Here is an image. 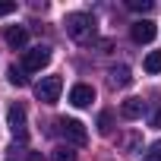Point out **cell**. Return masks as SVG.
Masks as SVG:
<instances>
[{"label":"cell","instance_id":"6da1fadb","mask_svg":"<svg viewBox=\"0 0 161 161\" xmlns=\"http://www.w3.org/2000/svg\"><path fill=\"white\" fill-rule=\"evenodd\" d=\"M63 25H66V35L73 41H79V44H89L98 35V25H95V16L92 13H69L63 19Z\"/></svg>","mask_w":161,"mask_h":161},{"label":"cell","instance_id":"7a4b0ae2","mask_svg":"<svg viewBox=\"0 0 161 161\" xmlns=\"http://www.w3.org/2000/svg\"><path fill=\"white\" fill-rule=\"evenodd\" d=\"M51 63V47L47 44H35V47H29L25 54H22V69L25 73H38V69H44Z\"/></svg>","mask_w":161,"mask_h":161},{"label":"cell","instance_id":"3957f363","mask_svg":"<svg viewBox=\"0 0 161 161\" xmlns=\"http://www.w3.org/2000/svg\"><path fill=\"white\" fill-rule=\"evenodd\" d=\"M7 123H10V133L19 139V142H25V136H29V117H25V104H10V111H7Z\"/></svg>","mask_w":161,"mask_h":161},{"label":"cell","instance_id":"277c9868","mask_svg":"<svg viewBox=\"0 0 161 161\" xmlns=\"http://www.w3.org/2000/svg\"><path fill=\"white\" fill-rule=\"evenodd\" d=\"M60 92H63V79L60 76H44L41 82L35 86V98L44 101V104H54L60 98Z\"/></svg>","mask_w":161,"mask_h":161},{"label":"cell","instance_id":"5b68a950","mask_svg":"<svg viewBox=\"0 0 161 161\" xmlns=\"http://www.w3.org/2000/svg\"><path fill=\"white\" fill-rule=\"evenodd\" d=\"M57 130H60V136L66 139V145H86L89 142V133H86V126L79 123V120H57Z\"/></svg>","mask_w":161,"mask_h":161},{"label":"cell","instance_id":"8992f818","mask_svg":"<svg viewBox=\"0 0 161 161\" xmlns=\"http://www.w3.org/2000/svg\"><path fill=\"white\" fill-rule=\"evenodd\" d=\"M130 35H133V41H136V44H148V41H155L158 25H155L152 19H139V22H133V25H130Z\"/></svg>","mask_w":161,"mask_h":161},{"label":"cell","instance_id":"52a82bcc","mask_svg":"<svg viewBox=\"0 0 161 161\" xmlns=\"http://www.w3.org/2000/svg\"><path fill=\"white\" fill-rule=\"evenodd\" d=\"M92 101H95V89H92V86L79 82V86L69 89V104H73V108H89Z\"/></svg>","mask_w":161,"mask_h":161},{"label":"cell","instance_id":"ba28073f","mask_svg":"<svg viewBox=\"0 0 161 161\" xmlns=\"http://www.w3.org/2000/svg\"><path fill=\"white\" fill-rule=\"evenodd\" d=\"M117 148H120V152H126V155H136V152H142V136H139L136 130L120 133V136H117Z\"/></svg>","mask_w":161,"mask_h":161},{"label":"cell","instance_id":"9c48e42d","mask_svg":"<svg viewBox=\"0 0 161 161\" xmlns=\"http://www.w3.org/2000/svg\"><path fill=\"white\" fill-rule=\"evenodd\" d=\"M3 41H7L13 51H19V47H25V41H29V32H25L22 25H10V29H3Z\"/></svg>","mask_w":161,"mask_h":161},{"label":"cell","instance_id":"30bf717a","mask_svg":"<svg viewBox=\"0 0 161 161\" xmlns=\"http://www.w3.org/2000/svg\"><path fill=\"white\" fill-rule=\"evenodd\" d=\"M145 114V101L142 98H126L123 104H120V117H126V120H136V117H142Z\"/></svg>","mask_w":161,"mask_h":161},{"label":"cell","instance_id":"8fae6325","mask_svg":"<svg viewBox=\"0 0 161 161\" xmlns=\"http://www.w3.org/2000/svg\"><path fill=\"white\" fill-rule=\"evenodd\" d=\"M108 76H111V86H114V89H126V86L133 82V76H130V66H123V63H120V66H114Z\"/></svg>","mask_w":161,"mask_h":161},{"label":"cell","instance_id":"7c38bea8","mask_svg":"<svg viewBox=\"0 0 161 161\" xmlns=\"http://www.w3.org/2000/svg\"><path fill=\"white\" fill-rule=\"evenodd\" d=\"M7 76H10V82H13L16 89L29 86V76H25V69H22V66H10V69H7Z\"/></svg>","mask_w":161,"mask_h":161},{"label":"cell","instance_id":"4fadbf2b","mask_svg":"<svg viewBox=\"0 0 161 161\" xmlns=\"http://www.w3.org/2000/svg\"><path fill=\"white\" fill-rule=\"evenodd\" d=\"M51 161H76V152H73V145H57V148L51 152Z\"/></svg>","mask_w":161,"mask_h":161},{"label":"cell","instance_id":"5bb4252c","mask_svg":"<svg viewBox=\"0 0 161 161\" xmlns=\"http://www.w3.org/2000/svg\"><path fill=\"white\" fill-rule=\"evenodd\" d=\"M111 130H114V114H111V111H101V114H98V133L108 136Z\"/></svg>","mask_w":161,"mask_h":161},{"label":"cell","instance_id":"9a60e30c","mask_svg":"<svg viewBox=\"0 0 161 161\" xmlns=\"http://www.w3.org/2000/svg\"><path fill=\"white\" fill-rule=\"evenodd\" d=\"M142 66H145V73H161V51H152Z\"/></svg>","mask_w":161,"mask_h":161},{"label":"cell","instance_id":"2e32d148","mask_svg":"<svg viewBox=\"0 0 161 161\" xmlns=\"http://www.w3.org/2000/svg\"><path fill=\"white\" fill-rule=\"evenodd\" d=\"M142 161H161V139H158V142H152V145L142 152Z\"/></svg>","mask_w":161,"mask_h":161},{"label":"cell","instance_id":"e0dca14e","mask_svg":"<svg viewBox=\"0 0 161 161\" xmlns=\"http://www.w3.org/2000/svg\"><path fill=\"white\" fill-rule=\"evenodd\" d=\"M126 7H130V10H136V13H148L155 3H152V0H126Z\"/></svg>","mask_w":161,"mask_h":161},{"label":"cell","instance_id":"ac0fdd59","mask_svg":"<svg viewBox=\"0 0 161 161\" xmlns=\"http://www.w3.org/2000/svg\"><path fill=\"white\" fill-rule=\"evenodd\" d=\"M152 126H155V130H161V104L152 111Z\"/></svg>","mask_w":161,"mask_h":161},{"label":"cell","instance_id":"d6986e66","mask_svg":"<svg viewBox=\"0 0 161 161\" xmlns=\"http://www.w3.org/2000/svg\"><path fill=\"white\" fill-rule=\"evenodd\" d=\"M10 13H16V3H0V16H10Z\"/></svg>","mask_w":161,"mask_h":161},{"label":"cell","instance_id":"ffe728a7","mask_svg":"<svg viewBox=\"0 0 161 161\" xmlns=\"http://www.w3.org/2000/svg\"><path fill=\"white\" fill-rule=\"evenodd\" d=\"M29 161H44V158H41V152H29Z\"/></svg>","mask_w":161,"mask_h":161}]
</instances>
